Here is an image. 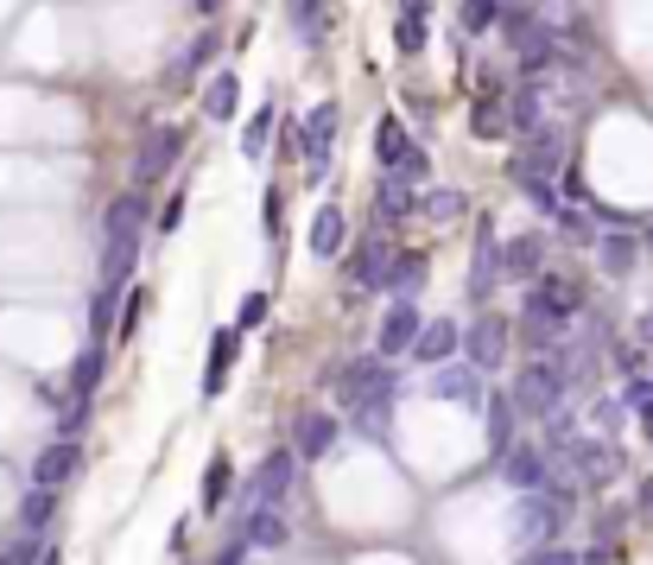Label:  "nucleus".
I'll return each mask as SVG.
<instances>
[{"mask_svg":"<svg viewBox=\"0 0 653 565\" xmlns=\"http://www.w3.org/2000/svg\"><path fill=\"white\" fill-rule=\"evenodd\" d=\"M140 198H115L108 216H101V235H108V248H101V286H127V267L140 255Z\"/></svg>","mask_w":653,"mask_h":565,"instance_id":"nucleus-1","label":"nucleus"},{"mask_svg":"<svg viewBox=\"0 0 653 565\" xmlns=\"http://www.w3.org/2000/svg\"><path fill=\"white\" fill-rule=\"evenodd\" d=\"M514 407L533 413V419H553V413L571 407V382H565V369L553 356H533L521 369V382H514Z\"/></svg>","mask_w":653,"mask_h":565,"instance_id":"nucleus-2","label":"nucleus"},{"mask_svg":"<svg viewBox=\"0 0 653 565\" xmlns=\"http://www.w3.org/2000/svg\"><path fill=\"white\" fill-rule=\"evenodd\" d=\"M565 489H527V502H521V534H527V546H546V540L558 534V521H565Z\"/></svg>","mask_w":653,"mask_h":565,"instance_id":"nucleus-3","label":"nucleus"},{"mask_svg":"<svg viewBox=\"0 0 653 565\" xmlns=\"http://www.w3.org/2000/svg\"><path fill=\"white\" fill-rule=\"evenodd\" d=\"M558 159H565L558 134H553V128H533V134H521V153H514V179H553Z\"/></svg>","mask_w":653,"mask_h":565,"instance_id":"nucleus-4","label":"nucleus"},{"mask_svg":"<svg viewBox=\"0 0 653 565\" xmlns=\"http://www.w3.org/2000/svg\"><path fill=\"white\" fill-rule=\"evenodd\" d=\"M178 153H184V134H178V128H159V134H147V147L133 153V184L165 179V172L178 166Z\"/></svg>","mask_w":653,"mask_h":565,"instance_id":"nucleus-5","label":"nucleus"},{"mask_svg":"<svg viewBox=\"0 0 653 565\" xmlns=\"http://www.w3.org/2000/svg\"><path fill=\"white\" fill-rule=\"evenodd\" d=\"M507 318H495V311H489V318H477V324H470V331H463V350H470V369H502V356H507Z\"/></svg>","mask_w":653,"mask_h":565,"instance_id":"nucleus-6","label":"nucleus"},{"mask_svg":"<svg viewBox=\"0 0 653 565\" xmlns=\"http://www.w3.org/2000/svg\"><path fill=\"white\" fill-rule=\"evenodd\" d=\"M286 489H292V451H274V458L254 470L248 509H279V502H286Z\"/></svg>","mask_w":653,"mask_h":565,"instance_id":"nucleus-7","label":"nucleus"},{"mask_svg":"<svg viewBox=\"0 0 653 565\" xmlns=\"http://www.w3.org/2000/svg\"><path fill=\"white\" fill-rule=\"evenodd\" d=\"M527 306L553 311V318H578V311H584V286L565 280V274H533V299H527Z\"/></svg>","mask_w":653,"mask_h":565,"instance_id":"nucleus-8","label":"nucleus"},{"mask_svg":"<svg viewBox=\"0 0 653 565\" xmlns=\"http://www.w3.org/2000/svg\"><path fill=\"white\" fill-rule=\"evenodd\" d=\"M495 280H502V242H495V216H482L477 260H470V299H489V286Z\"/></svg>","mask_w":653,"mask_h":565,"instance_id":"nucleus-9","label":"nucleus"},{"mask_svg":"<svg viewBox=\"0 0 653 565\" xmlns=\"http://www.w3.org/2000/svg\"><path fill=\"white\" fill-rule=\"evenodd\" d=\"M419 311H413V299H394L387 306V318H381V337H375V350L381 356H400V350H413V337H419Z\"/></svg>","mask_w":653,"mask_h":565,"instance_id":"nucleus-10","label":"nucleus"},{"mask_svg":"<svg viewBox=\"0 0 653 565\" xmlns=\"http://www.w3.org/2000/svg\"><path fill=\"white\" fill-rule=\"evenodd\" d=\"M565 463L578 470V483H609L622 458H615V445H609V438H597V445H590V438H578V445L565 451Z\"/></svg>","mask_w":653,"mask_h":565,"instance_id":"nucleus-11","label":"nucleus"},{"mask_svg":"<svg viewBox=\"0 0 653 565\" xmlns=\"http://www.w3.org/2000/svg\"><path fill=\"white\" fill-rule=\"evenodd\" d=\"M495 463H502V477L514 489H546V451L539 445H507Z\"/></svg>","mask_w":653,"mask_h":565,"instance_id":"nucleus-12","label":"nucleus"},{"mask_svg":"<svg viewBox=\"0 0 653 565\" xmlns=\"http://www.w3.org/2000/svg\"><path fill=\"white\" fill-rule=\"evenodd\" d=\"M76 463H83V445H76L71 433L57 438V445H45V451H39V458H32V483H64V477H71Z\"/></svg>","mask_w":653,"mask_h":565,"instance_id":"nucleus-13","label":"nucleus"},{"mask_svg":"<svg viewBox=\"0 0 653 565\" xmlns=\"http://www.w3.org/2000/svg\"><path fill=\"white\" fill-rule=\"evenodd\" d=\"M457 350H463V331H457L451 318H431V324H419V337H413V356L419 362H451Z\"/></svg>","mask_w":653,"mask_h":565,"instance_id":"nucleus-14","label":"nucleus"},{"mask_svg":"<svg viewBox=\"0 0 653 565\" xmlns=\"http://www.w3.org/2000/svg\"><path fill=\"white\" fill-rule=\"evenodd\" d=\"M419 286H426V255H387V267H381V286H375V292L413 299Z\"/></svg>","mask_w":653,"mask_h":565,"instance_id":"nucleus-15","label":"nucleus"},{"mask_svg":"<svg viewBox=\"0 0 653 565\" xmlns=\"http://www.w3.org/2000/svg\"><path fill=\"white\" fill-rule=\"evenodd\" d=\"M431 394H438V401H457V407H482V369H470V362H463V369H445V362H438V387H431Z\"/></svg>","mask_w":653,"mask_h":565,"instance_id":"nucleus-16","label":"nucleus"},{"mask_svg":"<svg viewBox=\"0 0 653 565\" xmlns=\"http://www.w3.org/2000/svg\"><path fill=\"white\" fill-rule=\"evenodd\" d=\"M242 546H254V553H279V546H286V514L279 509H248V521H242Z\"/></svg>","mask_w":653,"mask_h":565,"instance_id":"nucleus-17","label":"nucleus"},{"mask_svg":"<svg viewBox=\"0 0 653 565\" xmlns=\"http://www.w3.org/2000/svg\"><path fill=\"white\" fill-rule=\"evenodd\" d=\"M521 343H527L533 356H553L558 343H565V318H553V311L527 306V318H521Z\"/></svg>","mask_w":653,"mask_h":565,"instance_id":"nucleus-18","label":"nucleus"},{"mask_svg":"<svg viewBox=\"0 0 653 565\" xmlns=\"http://www.w3.org/2000/svg\"><path fill=\"white\" fill-rule=\"evenodd\" d=\"M343 235H350L343 210H336V204H324L318 216H311V255H318V260H336V255H343Z\"/></svg>","mask_w":653,"mask_h":565,"instance_id":"nucleus-19","label":"nucleus"},{"mask_svg":"<svg viewBox=\"0 0 653 565\" xmlns=\"http://www.w3.org/2000/svg\"><path fill=\"white\" fill-rule=\"evenodd\" d=\"M419 210V198H413V179H400V172H387L375 191V216L381 223H400V216H413Z\"/></svg>","mask_w":653,"mask_h":565,"instance_id":"nucleus-20","label":"nucleus"},{"mask_svg":"<svg viewBox=\"0 0 653 565\" xmlns=\"http://www.w3.org/2000/svg\"><path fill=\"white\" fill-rule=\"evenodd\" d=\"M387 248H394V242H381V235H368V242H355V255H350V280L362 286V292H375V286H381V267H387Z\"/></svg>","mask_w":653,"mask_h":565,"instance_id":"nucleus-21","label":"nucleus"},{"mask_svg":"<svg viewBox=\"0 0 653 565\" xmlns=\"http://www.w3.org/2000/svg\"><path fill=\"white\" fill-rule=\"evenodd\" d=\"M482 419H489V451L502 458L507 445H514V419H521L514 394H495V401H482Z\"/></svg>","mask_w":653,"mask_h":565,"instance_id":"nucleus-22","label":"nucleus"},{"mask_svg":"<svg viewBox=\"0 0 653 565\" xmlns=\"http://www.w3.org/2000/svg\"><path fill=\"white\" fill-rule=\"evenodd\" d=\"M330 134H336V108H311V121H304V159H311V172H324L330 166Z\"/></svg>","mask_w":653,"mask_h":565,"instance_id":"nucleus-23","label":"nucleus"},{"mask_svg":"<svg viewBox=\"0 0 653 565\" xmlns=\"http://www.w3.org/2000/svg\"><path fill=\"white\" fill-rule=\"evenodd\" d=\"M413 153H419V147H413V134H406L400 121L387 115V121H381V128H375V159H381V166H387V172H400V166H406V159H413Z\"/></svg>","mask_w":653,"mask_h":565,"instance_id":"nucleus-24","label":"nucleus"},{"mask_svg":"<svg viewBox=\"0 0 653 565\" xmlns=\"http://www.w3.org/2000/svg\"><path fill=\"white\" fill-rule=\"evenodd\" d=\"M286 20H292V32H299L304 45H324V39H330L324 0H286Z\"/></svg>","mask_w":653,"mask_h":565,"instance_id":"nucleus-25","label":"nucleus"},{"mask_svg":"<svg viewBox=\"0 0 653 565\" xmlns=\"http://www.w3.org/2000/svg\"><path fill=\"white\" fill-rule=\"evenodd\" d=\"M336 419L330 413H304L299 419V458H330V445H336Z\"/></svg>","mask_w":653,"mask_h":565,"instance_id":"nucleus-26","label":"nucleus"},{"mask_svg":"<svg viewBox=\"0 0 653 565\" xmlns=\"http://www.w3.org/2000/svg\"><path fill=\"white\" fill-rule=\"evenodd\" d=\"M470 128H477V140H502V134H507L502 89H482V96H477V108H470Z\"/></svg>","mask_w":653,"mask_h":565,"instance_id":"nucleus-27","label":"nucleus"},{"mask_svg":"<svg viewBox=\"0 0 653 565\" xmlns=\"http://www.w3.org/2000/svg\"><path fill=\"white\" fill-rule=\"evenodd\" d=\"M539 260H546V235H514L502 248V274H539Z\"/></svg>","mask_w":653,"mask_h":565,"instance_id":"nucleus-28","label":"nucleus"},{"mask_svg":"<svg viewBox=\"0 0 653 565\" xmlns=\"http://www.w3.org/2000/svg\"><path fill=\"white\" fill-rule=\"evenodd\" d=\"M235 108H242V83L228 77H210V89H203V115H210V121H228V115H235Z\"/></svg>","mask_w":653,"mask_h":565,"instance_id":"nucleus-29","label":"nucleus"},{"mask_svg":"<svg viewBox=\"0 0 653 565\" xmlns=\"http://www.w3.org/2000/svg\"><path fill=\"white\" fill-rule=\"evenodd\" d=\"M533 128H539V83L507 96V134H533Z\"/></svg>","mask_w":653,"mask_h":565,"instance_id":"nucleus-30","label":"nucleus"},{"mask_svg":"<svg viewBox=\"0 0 653 565\" xmlns=\"http://www.w3.org/2000/svg\"><path fill=\"white\" fill-rule=\"evenodd\" d=\"M235 350H242V331L228 324V331H216V350H210V375H203V394H216L228 375V362H235Z\"/></svg>","mask_w":653,"mask_h":565,"instance_id":"nucleus-31","label":"nucleus"},{"mask_svg":"<svg viewBox=\"0 0 653 565\" xmlns=\"http://www.w3.org/2000/svg\"><path fill=\"white\" fill-rule=\"evenodd\" d=\"M381 375H387L381 362H350V369L336 375V387H343V401H362V394H368V387H375Z\"/></svg>","mask_w":653,"mask_h":565,"instance_id":"nucleus-32","label":"nucleus"},{"mask_svg":"<svg viewBox=\"0 0 653 565\" xmlns=\"http://www.w3.org/2000/svg\"><path fill=\"white\" fill-rule=\"evenodd\" d=\"M419 210H426L431 223H451V216H463V210H470V198L445 184V191H426V198H419Z\"/></svg>","mask_w":653,"mask_h":565,"instance_id":"nucleus-33","label":"nucleus"},{"mask_svg":"<svg viewBox=\"0 0 653 565\" xmlns=\"http://www.w3.org/2000/svg\"><path fill=\"white\" fill-rule=\"evenodd\" d=\"M51 514H57V489H51V483H32V495L20 502V521H25V527H45Z\"/></svg>","mask_w":653,"mask_h":565,"instance_id":"nucleus-34","label":"nucleus"},{"mask_svg":"<svg viewBox=\"0 0 653 565\" xmlns=\"http://www.w3.org/2000/svg\"><path fill=\"white\" fill-rule=\"evenodd\" d=\"M274 108H254V121H248V134H242V159H260L267 153V134H274Z\"/></svg>","mask_w":653,"mask_h":565,"instance_id":"nucleus-35","label":"nucleus"},{"mask_svg":"<svg viewBox=\"0 0 653 565\" xmlns=\"http://www.w3.org/2000/svg\"><path fill=\"white\" fill-rule=\"evenodd\" d=\"M394 39H400V57H419L426 52V13L400 7V32H394Z\"/></svg>","mask_w":653,"mask_h":565,"instance_id":"nucleus-36","label":"nucleus"},{"mask_svg":"<svg viewBox=\"0 0 653 565\" xmlns=\"http://www.w3.org/2000/svg\"><path fill=\"white\" fill-rule=\"evenodd\" d=\"M96 382H101V350L89 343V350L76 356V369H71V394H96Z\"/></svg>","mask_w":653,"mask_h":565,"instance_id":"nucleus-37","label":"nucleus"},{"mask_svg":"<svg viewBox=\"0 0 653 565\" xmlns=\"http://www.w3.org/2000/svg\"><path fill=\"white\" fill-rule=\"evenodd\" d=\"M228 502V458H210L203 470V509H223Z\"/></svg>","mask_w":653,"mask_h":565,"instance_id":"nucleus-38","label":"nucleus"},{"mask_svg":"<svg viewBox=\"0 0 653 565\" xmlns=\"http://www.w3.org/2000/svg\"><path fill=\"white\" fill-rule=\"evenodd\" d=\"M502 20V0H463V32H489Z\"/></svg>","mask_w":653,"mask_h":565,"instance_id":"nucleus-39","label":"nucleus"},{"mask_svg":"<svg viewBox=\"0 0 653 565\" xmlns=\"http://www.w3.org/2000/svg\"><path fill=\"white\" fill-rule=\"evenodd\" d=\"M521 191H527V204H533V210L558 216V184H553V179H521Z\"/></svg>","mask_w":653,"mask_h":565,"instance_id":"nucleus-40","label":"nucleus"},{"mask_svg":"<svg viewBox=\"0 0 653 565\" xmlns=\"http://www.w3.org/2000/svg\"><path fill=\"white\" fill-rule=\"evenodd\" d=\"M603 267H609V274H629V267H634V242H629V235H609V242H603Z\"/></svg>","mask_w":653,"mask_h":565,"instance_id":"nucleus-41","label":"nucleus"},{"mask_svg":"<svg viewBox=\"0 0 653 565\" xmlns=\"http://www.w3.org/2000/svg\"><path fill=\"white\" fill-rule=\"evenodd\" d=\"M140 318H147V292H133V299H127V311H121V324H115V343H127V337L140 331Z\"/></svg>","mask_w":653,"mask_h":565,"instance_id":"nucleus-42","label":"nucleus"},{"mask_svg":"<svg viewBox=\"0 0 653 565\" xmlns=\"http://www.w3.org/2000/svg\"><path fill=\"white\" fill-rule=\"evenodd\" d=\"M39 546H45V540H13V546H0V565H39Z\"/></svg>","mask_w":653,"mask_h":565,"instance_id":"nucleus-43","label":"nucleus"},{"mask_svg":"<svg viewBox=\"0 0 653 565\" xmlns=\"http://www.w3.org/2000/svg\"><path fill=\"white\" fill-rule=\"evenodd\" d=\"M127 286H101L96 292V311H89V318H96V331H108V324H115V299H121Z\"/></svg>","mask_w":653,"mask_h":565,"instance_id":"nucleus-44","label":"nucleus"},{"mask_svg":"<svg viewBox=\"0 0 653 565\" xmlns=\"http://www.w3.org/2000/svg\"><path fill=\"white\" fill-rule=\"evenodd\" d=\"M260 318H267V292H254L248 306H242V318H235V331H254Z\"/></svg>","mask_w":653,"mask_h":565,"instance_id":"nucleus-45","label":"nucleus"},{"mask_svg":"<svg viewBox=\"0 0 653 565\" xmlns=\"http://www.w3.org/2000/svg\"><path fill=\"white\" fill-rule=\"evenodd\" d=\"M653 407V375H641V382H629V413H647Z\"/></svg>","mask_w":653,"mask_h":565,"instance_id":"nucleus-46","label":"nucleus"},{"mask_svg":"<svg viewBox=\"0 0 653 565\" xmlns=\"http://www.w3.org/2000/svg\"><path fill=\"white\" fill-rule=\"evenodd\" d=\"M527 565H578V559H571V553H558L553 540H546V546H533V559H527Z\"/></svg>","mask_w":653,"mask_h":565,"instance_id":"nucleus-47","label":"nucleus"},{"mask_svg":"<svg viewBox=\"0 0 653 565\" xmlns=\"http://www.w3.org/2000/svg\"><path fill=\"white\" fill-rule=\"evenodd\" d=\"M210 52H216V39H197V45L184 52V71H197V64H210Z\"/></svg>","mask_w":653,"mask_h":565,"instance_id":"nucleus-48","label":"nucleus"},{"mask_svg":"<svg viewBox=\"0 0 653 565\" xmlns=\"http://www.w3.org/2000/svg\"><path fill=\"white\" fill-rule=\"evenodd\" d=\"M39 407L64 413V387H57V382H39Z\"/></svg>","mask_w":653,"mask_h":565,"instance_id":"nucleus-49","label":"nucleus"},{"mask_svg":"<svg viewBox=\"0 0 653 565\" xmlns=\"http://www.w3.org/2000/svg\"><path fill=\"white\" fill-rule=\"evenodd\" d=\"M641 509L653 514V477H647V483H641Z\"/></svg>","mask_w":653,"mask_h":565,"instance_id":"nucleus-50","label":"nucleus"},{"mask_svg":"<svg viewBox=\"0 0 653 565\" xmlns=\"http://www.w3.org/2000/svg\"><path fill=\"white\" fill-rule=\"evenodd\" d=\"M641 337H647V343H653V311H641Z\"/></svg>","mask_w":653,"mask_h":565,"instance_id":"nucleus-51","label":"nucleus"},{"mask_svg":"<svg viewBox=\"0 0 653 565\" xmlns=\"http://www.w3.org/2000/svg\"><path fill=\"white\" fill-rule=\"evenodd\" d=\"M197 7H203V13H216V7H223V0H197Z\"/></svg>","mask_w":653,"mask_h":565,"instance_id":"nucleus-52","label":"nucleus"},{"mask_svg":"<svg viewBox=\"0 0 653 565\" xmlns=\"http://www.w3.org/2000/svg\"><path fill=\"white\" fill-rule=\"evenodd\" d=\"M502 7H521V0H502Z\"/></svg>","mask_w":653,"mask_h":565,"instance_id":"nucleus-53","label":"nucleus"},{"mask_svg":"<svg viewBox=\"0 0 653 565\" xmlns=\"http://www.w3.org/2000/svg\"><path fill=\"white\" fill-rule=\"evenodd\" d=\"M647 248H653V230H647Z\"/></svg>","mask_w":653,"mask_h":565,"instance_id":"nucleus-54","label":"nucleus"}]
</instances>
